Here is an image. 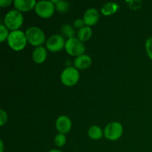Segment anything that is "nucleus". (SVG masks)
Returning <instances> with one entry per match:
<instances>
[{
	"label": "nucleus",
	"mask_w": 152,
	"mask_h": 152,
	"mask_svg": "<svg viewBox=\"0 0 152 152\" xmlns=\"http://www.w3.org/2000/svg\"><path fill=\"white\" fill-rule=\"evenodd\" d=\"M7 40L10 48L16 51L23 50L28 43L26 34L20 30L11 31Z\"/></svg>",
	"instance_id": "f257e3e1"
},
{
	"label": "nucleus",
	"mask_w": 152,
	"mask_h": 152,
	"mask_svg": "<svg viewBox=\"0 0 152 152\" xmlns=\"http://www.w3.org/2000/svg\"><path fill=\"white\" fill-rule=\"evenodd\" d=\"M23 21L24 18L21 12L17 10H12L4 16V24L7 29L14 31H18L22 27Z\"/></svg>",
	"instance_id": "f03ea898"
},
{
	"label": "nucleus",
	"mask_w": 152,
	"mask_h": 152,
	"mask_svg": "<svg viewBox=\"0 0 152 152\" xmlns=\"http://www.w3.org/2000/svg\"><path fill=\"white\" fill-rule=\"evenodd\" d=\"M25 34L28 42L37 48L41 46L46 42L44 32L38 27H30L26 30Z\"/></svg>",
	"instance_id": "7ed1b4c3"
},
{
	"label": "nucleus",
	"mask_w": 152,
	"mask_h": 152,
	"mask_svg": "<svg viewBox=\"0 0 152 152\" xmlns=\"http://www.w3.org/2000/svg\"><path fill=\"white\" fill-rule=\"evenodd\" d=\"M65 49L68 54L76 57L83 55L86 51V47L83 42L75 37L68 39L65 42Z\"/></svg>",
	"instance_id": "20e7f679"
},
{
	"label": "nucleus",
	"mask_w": 152,
	"mask_h": 152,
	"mask_svg": "<svg viewBox=\"0 0 152 152\" xmlns=\"http://www.w3.org/2000/svg\"><path fill=\"white\" fill-rule=\"evenodd\" d=\"M80 80V74L75 67H68L61 74V81L65 86H74Z\"/></svg>",
	"instance_id": "39448f33"
},
{
	"label": "nucleus",
	"mask_w": 152,
	"mask_h": 152,
	"mask_svg": "<svg viewBox=\"0 0 152 152\" xmlns=\"http://www.w3.org/2000/svg\"><path fill=\"white\" fill-rule=\"evenodd\" d=\"M34 10L39 17L48 19L54 13L55 4L52 1H39L37 2Z\"/></svg>",
	"instance_id": "423d86ee"
},
{
	"label": "nucleus",
	"mask_w": 152,
	"mask_h": 152,
	"mask_svg": "<svg viewBox=\"0 0 152 152\" xmlns=\"http://www.w3.org/2000/svg\"><path fill=\"white\" fill-rule=\"evenodd\" d=\"M123 133V128L118 122H112L105 126L104 135L109 140L115 141L121 137Z\"/></svg>",
	"instance_id": "0eeeda50"
},
{
	"label": "nucleus",
	"mask_w": 152,
	"mask_h": 152,
	"mask_svg": "<svg viewBox=\"0 0 152 152\" xmlns=\"http://www.w3.org/2000/svg\"><path fill=\"white\" fill-rule=\"evenodd\" d=\"M65 39L59 34L52 35L46 41V48L51 52H58L65 48Z\"/></svg>",
	"instance_id": "6e6552de"
},
{
	"label": "nucleus",
	"mask_w": 152,
	"mask_h": 152,
	"mask_svg": "<svg viewBox=\"0 0 152 152\" xmlns=\"http://www.w3.org/2000/svg\"><path fill=\"white\" fill-rule=\"evenodd\" d=\"M72 123L71 119L65 115L58 117L56 121V128L60 134H67L71 130Z\"/></svg>",
	"instance_id": "1a4fd4ad"
},
{
	"label": "nucleus",
	"mask_w": 152,
	"mask_h": 152,
	"mask_svg": "<svg viewBox=\"0 0 152 152\" xmlns=\"http://www.w3.org/2000/svg\"><path fill=\"white\" fill-rule=\"evenodd\" d=\"M99 19V13L95 8H89L85 12L83 16V20L86 26H93L96 25Z\"/></svg>",
	"instance_id": "9d476101"
},
{
	"label": "nucleus",
	"mask_w": 152,
	"mask_h": 152,
	"mask_svg": "<svg viewBox=\"0 0 152 152\" xmlns=\"http://www.w3.org/2000/svg\"><path fill=\"white\" fill-rule=\"evenodd\" d=\"M37 2L35 0H15L13 5L19 12H28L35 8Z\"/></svg>",
	"instance_id": "9b49d317"
},
{
	"label": "nucleus",
	"mask_w": 152,
	"mask_h": 152,
	"mask_svg": "<svg viewBox=\"0 0 152 152\" xmlns=\"http://www.w3.org/2000/svg\"><path fill=\"white\" fill-rule=\"evenodd\" d=\"M91 58L88 56V55L83 54L80 56L76 57L74 59V66L77 69H86V68H89L91 65Z\"/></svg>",
	"instance_id": "f8f14e48"
},
{
	"label": "nucleus",
	"mask_w": 152,
	"mask_h": 152,
	"mask_svg": "<svg viewBox=\"0 0 152 152\" xmlns=\"http://www.w3.org/2000/svg\"><path fill=\"white\" fill-rule=\"evenodd\" d=\"M47 49L42 46L36 48L33 51L32 57L34 62L37 64L43 63L47 59Z\"/></svg>",
	"instance_id": "ddd939ff"
},
{
	"label": "nucleus",
	"mask_w": 152,
	"mask_h": 152,
	"mask_svg": "<svg viewBox=\"0 0 152 152\" xmlns=\"http://www.w3.org/2000/svg\"><path fill=\"white\" fill-rule=\"evenodd\" d=\"M120 9L118 4L115 2L105 3L101 8V12L104 16H110L117 13Z\"/></svg>",
	"instance_id": "4468645a"
},
{
	"label": "nucleus",
	"mask_w": 152,
	"mask_h": 152,
	"mask_svg": "<svg viewBox=\"0 0 152 152\" xmlns=\"http://www.w3.org/2000/svg\"><path fill=\"white\" fill-rule=\"evenodd\" d=\"M92 34L93 32H92V29L91 28V27L85 26L79 30L78 33H77V39L83 42H87L91 38Z\"/></svg>",
	"instance_id": "2eb2a0df"
},
{
	"label": "nucleus",
	"mask_w": 152,
	"mask_h": 152,
	"mask_svg": "<svg viewBox=\"0 0 152 152\" xmlns=\"http://www.w3.org/2000/svg\"><path fill=\"white\" fill-rule=\"evenodd\" d=\"M88 134L89 137L96 140H99L102 137L103 133H102V131L100 127H99L98 126H92L88 129Z\"/></svg>",
	"instance_id": "dca6fc26"
},
{
	"label": "nucleus",
	"mask_w": 152,
	"mask_h": 152,
	"mask_svg": "<svg viewBox=\"0 0 152 152\" xmlns=\"http://www.w3.org/2000/svg\"><path fill=\"white\" fill-rule=\"evenodd\" d=\"M61 32H62V35L64 37H67L68 39L74 38L75 37V30L73 28L71 25H68V24H65V25H63L61 28Z\"/></svg>",
	"instance_id": "f3484780"
},
{
	"label": "nucleus",
	"mask_w": 152,
	"mask_h": 152,
	"mask_svg": "<svg viewBox=\"0 0 152 152\" xmlns=\"http://www.w3.org/2000/svg\"><path fill=\"white\" fill-rule=\"evenodd\" d=\"M55 4V9L59 13H67L69 9V3L67 1H52Z\"/></svg>",
	"instance_id": "a211bd4d"
},
{
	"label": "nucleus",
	"mask_w": 152,
	"mask_h": 152,
	"mask_svg": "<svg viewBox=\"0 0 152 152\" xmlns=\"http://www.w3.org/2000/svg\"><path fill=\"white\" fill-rule=\"evenodd\" d=\"M55 144L58 147H62L65 143H66V137L63 134H58L54 139Z\"/></svg>",
	"instance_id": "6ab92c4d"
},
{
	"label": "nucleus",
	"mask_w": 152,
	"mask_h": 152,
	"mask_svg": "<svg viewBox=\"0 0 152 152\" xmlns=\"http://www.w3.org/2000/svg\"><path fill=\"white\" fill-rule=\"evenodd\" d=\"M8 29L4 25H0V42H3L5 39H7L9 37Z\"/></svg>",
	"instance_id": "aec40b11"
},
{
	"label": "nucleus",
	"mask_w": 152,
	"mask_h": 152,
	"mask_svg": "<svg viewBox=\"0 0 152 152\" xmlns=\"http://www.w3.org/2000/svg\"><path fill=\"white\" fill-rule=\"evenodd\" d=\"M145 50L148 57L152 60V37H149L145 42Z\"/></svg>",
	"instance_id": "412c9836"
},
{
	"label": "nucleus",
	"mask_w": 152,
	"mask_h": 152,
	"mask_svg": "<svg viewBox=\"0 0 152 152\" xmlns=\"http://www.w3.org/2000/svg\"><path fill=\"white\" fill-rule=\"evenodd\" d=\"M7 120V115L4 110L0 111V126H3Z\"/></svg>",
	"instance_id": "4be33fe9"
},
{
	"label": "nucleus",
	"mask_w": 152,
	"mask_h": 152,
	"mask_svg": "<svg viewBox=\"0 0 152 152\" xmlns=\"http://www.w3.org/2000/svg\"><path fill=\"white\" fill-rule=\"evenodd\" d=\"M85 25H86V24H85L83 19H76L74 22V26L76 28H80V29H81L83 27H85Z\"/></svg>",
	"instance_id": "5701e85b"
},
{
	"label": "nucleus",
	"mask_w": 152,
	"mask_h": 152,
	"mask_svg": "<svg viewBox=\"0 0 152 152\" xmlns=\"http://www.w3.org/2000/svg\"><path fill=\"white\" fill-rule=\"evenodd\" d=\"M13 1L11 0H1L0 1V7H8Z\"/></svg>",
	"instance_id": "b1692460"
},
{
	"label": "nucleus",
	"mask_w": 152,
	"mask_h": 152,
	"mask_svg": "<svg viewBox=\"0 0 152 152\" xmlns=\"http://www.w3.org/2000/svg\"><path fill=\"white\" fill-rule=\"evenodd\" d=\"M0 145H1V152H3V150H4V144H3L2 140L0 141Z\"/></svg>",
	"instance_id": "393cba45"
},
{
	"label": "nucleus",
	"mask_w": 152,
	"mask_h": 152,
	"mask_svg": "<svg viewBox=\"0 0 152 152\" xmlns=\"http://www.w3.org/2000/svg\"><path fill=\"white\" fill-rule=\"evenodd\" d=\"M48 152H63V151H60V150H58V149H52V150H50V151H49Z\"/></svg>",
	"instance_id": "a878e982"
}]
</instances>
